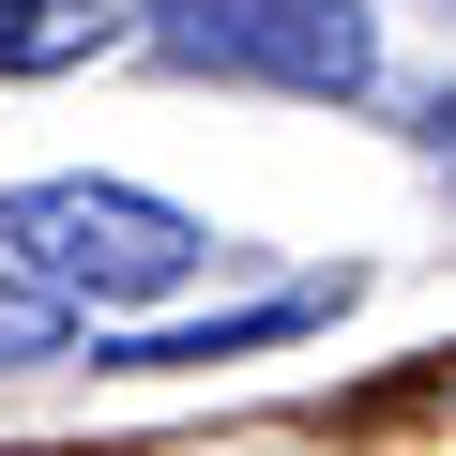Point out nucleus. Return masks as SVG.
Segmentation results:
<instances>
[{
	"instance_id": "obj_3",
	"label": "nucleus",
	"mask_w": 456,
	"mask_h": 456,
	"mask_svg": "<svg viewBox=\"0 0 456 456\" xmlns=\"http://www.w3.org/2000/svg\"><path fill=\"white\" fill-rule=\"evenodd\" d=\"M92 46H122V0H0V77H77Z\"/></svg>"
},
{
	"instance_id": "obj_2",
	"label": "nucleus",
	"mask_w": 456,
	"mask_h": 456,
	"mask_svg": "<svg viewBox=\"0 0 456 456\" xmlns=\"http://www.w3.org/2000/svg\"><path fill=\"white\" fill-rule=\"evenodd\" d=\"M152 46L198 61V77H259V92H320L350 107L380 77V31H365V0H137Z\"/></svg>"
},
{
	"instance_id": "obj_1",
	"label": "nucleus",
	"mask_w": 456,
	"mask_h": 456,
	"mask_svg": "<svg viewBox=\"0 0 456 456\" xmlns=\"http://www.w3.org/2000/svg\"><path fill=\"white\" fill-rule=\"evenodd\" d=\"M0 244H16V274L77 320H122V305H167L213 244H198V213L137 198V183H16L0 198Z\"/></svg>"
},
{
	"instance_id": "obj_4",
	"label": "nucleus",
	"mask_w": 456,
	"mask_h": 456,
	"mask_svg": "<svg viewBox=\"0 0 456 456\" xmlns=\"http://www.w3.org/2000/svg\"><path fill=\"white\" fill-rule=\"evenodd\" d=\"M77 350V305H46L31 274H0V365H61Z\"/></svg>"
}]
</instances>
